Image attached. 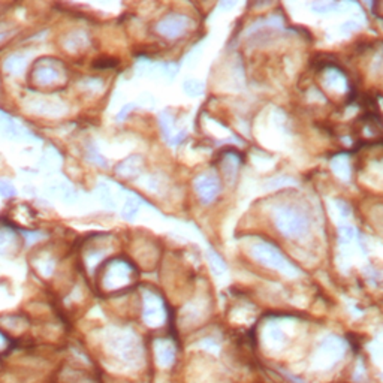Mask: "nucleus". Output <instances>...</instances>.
I'll return each mask as SVG.
<instances>
[{"label": "nucleus", "mask_w": 383, "mask_h": 383, "mask_svg": "<svg viewBox=\"0 0 383 383\" xmlns=\"http://www.w3.org/2000/svg\"><path fill=\"white\" fill-rule=\"evenodd\" d=\"M0 130H2V133L8 138H15L18 135L15 123L6 116H0Z\"/></svg>", "instance_id": "20"}, {"label": "nucleus", "mask_w": 383, "mask_h": 383, "mask_svg": "<svg viewBox=\"0 0 383 383\" xmlns=\"http://www.w3.org/2000/svg\"><path fill=\"white\" fill-rule=\"evenodd\" d=\"M250 253L255 261L262 263L263 266H268L271 269L287 276V277H297L300 274V268L292 263L276 245L266 241H258L253 242L250 247Z\"/></svg>", "instance_id": "3"}, {"label": "nucleus", "mask_w": 383, "mask_h": 383, "mask_svg": "<svg viewBox=\"0 0 383 383\" xmlns=\"http://www.w3.org/2000/svg\"><path fill=\"white\" fill-rule=\"evenodd\" d=\"M356 235V231L352 226H347V224H343L339 229V237L343 242H349L353 240V237Z\"/></svg>", "instance_id": "24"}, {"label": "nucleus", "mask_w": 383, "mask_h": 383, "mask_svg": "<svg viewBox=\"0 0 383 383\" xmlns=\"http://www.w3.org/2000/svg\"><path fill=\"white\" fill-rule=\"evenodd\" d=\"M190 24V18L184 14H168L157 22L156 32L168 39H175L183 36L189 30Z\"/></svg>", "instance_id": "7"}, {"label": "nucleus", "mask_w": 383, "mask_h": 383, "mask_svg": "<svg viewBox=\"0 0 383 383\" xmlns=\"http://www.w3.org/2000/svg\"><path fill=\"white\" fill-rule=\"evenodd\" d=\"M168 313L163 300L157 292L151 289L142 290V321L151 326L159 328L166 322Z\"/></svg>", "instance_id": "6"}, {"label": "nucleus", "mask_w": 383, "mask_h": 383, "mask_svg": "<svg viewBox=\"0 0 383 383\" xmlns=\"http://www.w3.org/2000/svg\"><path fill=\"white\" fill-rule=\"evenodd\" d=\"M135 279V268L124 259H114L105 265L102 287L106 290H121L129 287Z\"/></svg>", "instance_id": "4"}, {"label": "nucleus", "mask_w": 383, "mask_h": 383, "mask_svg": "<svg viewBox=\"0 0 383 383\" xmlns=\"http://www.w3.org/2000/svg\"><path fill=\"white\" fill-rule=\"evenodd\" d=\"M346 353V344L339 337H326L314 352V365L321 370L332 368Z\"/></svg>", "instance_id": "5"}, {"label": "nucleus", "mask_w": 383, "mask_h": 383, "mask_svg": "<svg viewBox=\"0 0 383 383\" xmlns=\"http://www.w3.org/2000/svg\"><path fill=\"white\" fill-rule=\"evenodd\" d=\"M195 190L202 204H211L220 193V180L214 172H204L196 177Z\"/></svg>", "instance_id": "9"}, {"label": "nucleus", "mask_w": 383, "mask_h": 383, "mask_svg": "<svg viewBox=\"0 0 383 383\" xmlns=\"http://www.w3.org/2000/svg\"><path fill=\"white\" fill-rule=\"evenodd\" d=\"M263 340L269 349H282L286 343V334L279 323H268L263 332Z\"/></svg>", "instance_id": "12"}, {"label": "nucleus", "mask_w": 383, "mask_h": 383, "mask_svg": "<svg viewBox=\"0 0 383 383\" xmlns=\"http://www.w3.org/2000/svg\"><path fill=\"white\" fill-rule=\"evenodd\" d=\"M208 258H210V262H211L213 271H214L217 276H222L224 271H226V265H224V262L222 261V258H220L217 253L210 252V253H208Z\"/></svg>", "instance_id": "22"}, {"label": "nucleus", "mask_w": 383, "mask_h": 383, "mask_svg": "<svg viewBox=\"0 0 383 383\" xmlns=\"http://www.w3.org/2000/svg\"><path fill=\"white\" fill-rule=\"evenodd\" d=\"M130 108H132V105H126V106L123 108V111H121V112H120V114H119V119H123V117H124V116L127 114V111H129Z\"/></svg>", "instance_id": "27"}, {"label": "nucleus", "mask_w": 383, "mask_h": 383, "mask_svg": "<svg viewBox=\"0 0 383 383\" xmlns=\"http://www.w3.org/2000/svg\"><path fill=\"white\" fill-rule=\"evenodd\" d=\"M331 168H332L334 174L337 177H340L342 180H344V181H347L350 178V165H349L347 156H344V154L335 156L331 161Z\"/></svg>", "instance_id": "17"}, {"label": "nucleus", "mask_w": 383, "mask_h": 383, "mask_svg": "<svg viewBox=\"0 0 383 383\" xmlns=\"http://www.w3.org/2000/svg\"><path fill=\"white\" fill-rule=\"evenodd\" d=\"M15 193V189L6 183V181H0V195L2 196H12Z\"/></svg>", "instance_id": "26"}, {"label": "nucleus", "mask_w": 383, "mask_h": 383, "mask_svg": "<svg viewBox=\"0 0 383 383\" xmlns=\"http://www.w3.org/2000/svg\"><path fill=\"white\" fill-rule=\"evenodd\" d=\"M141 168H142L141 156H130V157H127V159H124L121 163H119L116 172H117L119 177L129 180V178L137 177L141 172Z\"/></svg>", "instance_id": "13"}, {"label": "nucleus", "mask_w": 383, "mask_h": 383, "mask_svg": "<svg viewBox=\"0 0 383 383\" xmlns=\"http://www.w3.org/2000/svg\"><path fill=\"white\" fill-rule=\"evenodd\" d=\"M240 163H241V157L238 153H226L223 156V161H222V171L226 177V180H229L231 183L235 181V178L238 175V171H240Z\"/></svg>", "instance_id": "15"}, {"label": "nucleus", "mask_w": 383, "mask_h": 383, "mask_svg": "<svg viewBox=\"0 0 383 383\" xmlns=\"http://www.w3.org/2000/svg\"><path fill=\"white\" fill-rule=\"evenodd\" d=\"M27 109L35 112L39 116H50V117H59L64 114L66 106L56 99L48 98H33L27 103Z\"/></svg>", "instance_id": "10"}, {"label": "nucleus", "mask_w": 383, "mask_h": 383, "mask_svg": "<svg viewBox=\"0 0 383 383\" xmlns=\"http://www.w3.org/2000/svg\"><path fill=\"white\" fill-rule=\"evenodd\" d=\"M325 85L335 93H343L347 90V78L339 69H328L325 72Z\"/></svg>", "instance_id": "14"}, {"label": "nucleus", "mask_w": 383, "mask_h": 383, "mask_svg": "<svg viewBox=\"0 0 383 383\" xmlns=\"http://www.w3.org/2000/svg\"><path fill=\"white\" fill-rule=\"evenodd\" d=\"M5 344H6V340H5V337H3L2 334H0V349H2V347H3Z\"/></svg>", "instance_id": "28"}, {"label": "nucleus", "mask_w": 383, "mask_h": 383, "mask_svg": "<svg viewBox=\"0 0 383 383\" xmlns=\"http://www.w3.org/2000/svg\"><path fill=\"white\" fill-rule=\"evenodd\" d=\"M15 242V235L9 229H0V255L9 252Z\"/></svg>", "instance_id": "19"}, {"label": "nucleus", "mask_w": 383, "mask_h": 383, "mask_svg": "<svg viewBox=\"0 0 383 383\" xmlns=\"http://www.w3.org/2000/svg\"><path fill=\"white\" fill-rule=\"evenodd\" d=\"M98 196L102 199V202L105 205H114V201H112V198H111V193H109V189L106 187V186H103V184H101L99 186V192H98Z\"/></svg>", "instance_id": "25"}, {"label": "nucleus", "mask_w": 383, "mask_h": 383, "mask_svg": "<svg viewBox=\"0 0 383 383\" xmlns=\"http://www.w3.org/2000/svg\"><path fill=\"white\" fill-rule=\"evenodd\" d=\"M184 90H186V93L190 95V96H199L202 92H204V85L196 80H187L184 82Z\"/></svg>", "instance_id": "23"}, {"label": "nucleus", "mask_w": 383, "mask_h": 383, "mask_svg": "<svg viewBox=\"0 0 383 383\" xmlns=\"http://www.w3.org/2000/svg\"><path fill=\"white\" fill-rule=\"evenodd\" d=\"M3 67H5V71L11 75H21L27 67V59H26L24 54H21V53L11 54L5 60Z\"/></svg>", "instance_id": "16"}, {"label": "nucleus", "mask_w": 383, "mask_h": 383, "mask_svg": "<svg viewBox=\"0 0 383 383\" xmlns=\"http://www.w3.org/2000/svg\"><path fill=\"white\" fill-rule=\"evenodd\" d=\"M175 346L171 340L168 339H159L154 342V356L156 363L159 364L162 368H169L175 363Z\"/></svg>", "instance_id": "11"}, {"label": "nucleus", "mask_w": 383, "mask_h": 383, "mask_svg": "<svg viewBox=\"0 0 383 383\" xmlns=\"http://www.w3.org/2000/svg\"><path fill=\"white\" fill-rule=\"evenodd\" d=\"M273 223L277 231L289 240H301L310 231L307 216L290 204H279L273 210Z\"/></svg>", "instance_id": "2"}, {"label": "nucleus", "mask_w": 383, "mask_h": 383, "mask_svg": "<svg viewBox=\"0 0 383 383\" xmlns=\"http://www.w3.org/2000/svg\"><path fill=\"white\" fill-rule=\"evenodd\" d=\"M63 66L53 60V59H43L35 64L33 69V81L39 85H53L63 80Z\"/></svg>", "instance_id": "8"}, {"label": "nucleus", "mask_w": 383, "mask_h": 383, "mask_svg": "<svg viewBox=\"0 0 383 383\" xmlns=\"http://www.w3.org/2000/svg\"><path fill=\"white\" fill-rule=\"evenodd\" d=\"M87 43H88V38H87L85 33L74 32V33H71L69 36L64 39V48L67 51H71V53H77V51L85 48Z\"/></svg>", "instance_id": "18"}, {"label": "nucleus", "mask_w": 383, "mask_h": 383, "mask_svg": "<svg viewBox=\"0 0 383 383\" xmlns=\"http://www.w3.org/2000/svg\"><path fill=\"white\" fill-rule=\"evenodd\" d=\"M138 210H140V199L133 198V196H132V198H127L126 205H124V208H123V216H124L127 220H130V219H133L135 216H137Z\"/></svg>", "instance_id": "21"}, {"label": "nucleus", "mask_w": 383, "mask_h": 383, "mask_svg": "<svg viewBox=\"0 0 383 383\" xmlns=\"http://www.w3.org/2000/svg\"><path fill=\"white\" fill-rule=\"evenodd\" d=\"M106 349L117 361L130 368H140L144 359V347L140 337L126 328H111L106 335Z\"/></svg>", "instance_id": "1"}]
</instances>
